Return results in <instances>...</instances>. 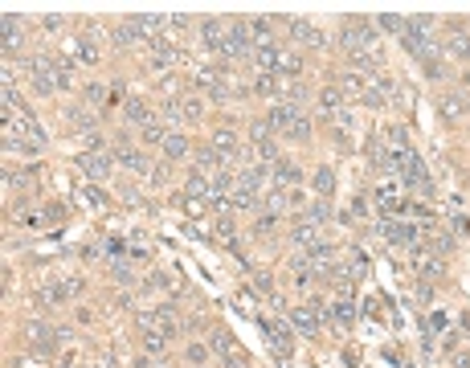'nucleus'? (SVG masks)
<instances>
[{
	"label": "nucleus",
	"instance_id": "2",
	"mask_svg": "<svg viewBox=\"0 0 470 368\" xmlns=\"http://www.w3.org/2000/svg\"><path fill=\"white\" fill-rule=\"evenodd\" d=\"M213 352L225 360V368H250V365H246V352L237 348V340H233L225 327H217V331H213Z\"/></svg>",
	"mask_w": 470,
	"mask_h": 368
},
{
	"label": "nucleus",
	"instance_id": "10",
	"mask_svg": "<svg viewBox=\"0 0 470 368\" xmlns=\"http://www.w3.org/2000/svg\"><path fill=\"white\" fill-rule=\"evenodd\" d=\"M115 160H119L123 168H131V172H139V176L147 172V160L139 156V147H135V143H127V139H119V147H115Z\"/></svg>",
	"mask_w": 470,
	"mask_h": 368
},
{
	"label": "nucleus",
	"instance_id": "23",
	"mask_svg": "<svg viewBox=\"0 0 470 368\" xmlns=\"http://www.w3.org/2000/svg\"><path fill=\"white\" fill-rule=\"evenodd\" d=\"M319 107H323L327 115H343V94H340V86H323V91H319Z\"/></svg>",
	"mask_w": 470,
	"mask_h": 368
},
{
	"label": "nucleus",
	"instance_id": "34",
	"mask_svg": "<svg viewBox=\"0 0 470 368\" xmlns=\"http://www.w3.org/2000/svg\"><path fill=\"white\" fill-rule=\"evenodd\" d=\"M164 151H168L172 160H180V156H188V139H184V136H176V131H172V136L164 139Z\"/></svg>",
	"mask_w": 470,
	"mask_h": 368
},
{
	"label": "nucleus",
	"instance_id": "38",
	"mask_svg": "<svg viewBox=\"0 0 470 368\" xmlns=\"http://www.w3.org/2000/svg\"><path fill=\"white\" fill-rule=\"evenodd\" d=\"M352 315H356V311H352V303H347V299H340V303H336V311H332V320H336V323H352Z\"/></svg>",
	"mask_w": 470,
	"mask_h": 368
},
{
	"label": "nucleus",
	"instance_id": "9",
	"mask_svg": "<svg viewBox=\"0 0 470 368\" xmlns=\"http://www.w3.org/2000/svg\"><path fill=\"white\" fill-rule=\"evenodd\" d=\"M66 57L70 62H82V66H94L98 62V46L90 37H74V42H66Z\"/></svg>",
	"mask_w": 470,
	"mask_h": 368
},
{
	"label": "nucleus",
	"instance_id": "26",
	"mask_svg": "<svg viewBox=\"0 0 470 368\" xmlns=\"http://www.w3.org/2000/svg\"><path fill=\"white\" fill-rule=\"evenodd\" d=\"M381 230H385V237L392 246H413V237H417L413 226H381Z\"/></svg>",
	"mask_w": 470,
	"mask_h": 368
},
{
	"label": "nucleus",
	"instance_id": "20",
	"mask_svg": "<svg viewBox=\"0 0 470 368\" xmlns=\"http://www.w3.org/2000/svg\"><path fill=\"white\" fill-rule=\"evenodd\" d=\"M213 151L217 156H242V139L233 131H217L213 136Z\"/></svg>",
	"mask_w": 470,
	"mask_h": 368
},
{
	"label": "nucleus",
	"instance_id": "24",
	"mask_svg": "<svg viewBox=\"0 0 470 368\" xmlns=\"http://www.w3.org/2000/svg\"><path fill=\"white\" fill-rule=\"evenodd\" d=\"M278 91H282V78L278 74H257L254 78V94H262V98H274Z\"/></svg>",
	"mask_w": 470,
	"mask_h": 368
},
{
	"label": "nucleus",
	"instance_id": "1",
	"mask_svg": "<svg viewBox=\"0 0 470 368\" xmlns=\"http://www.w3.org/2000/svg\"><path fill=\"white\" fill-rule=\"evenodd\" d=\"M221 53H225L229 62H246V57H254V37H250L246 21H233V25H229V33H225V42H221Z\"/></svg>",
	"mask_w": 470,
	"mask_h": 368
},
{
	"label": "nucleus",
	"instance_id": "14",
	"mask_svg": "<svg viewBox=\"0 0 470 368\" xmlns=\"http://www.w3.org/2000/svg\"><path fill=\"white\" fill-rule=\"evenodd\" d=\"M377 201H381L385 213H401V209H405V196H401V188H397L392 181H385L381 188H377Z\"/></svg>",
	"mask_w": 470,
	"mask_h": 368
},
{
	"label": "nucleus",
	"instance_id": "4",
	"mask_svg": "<svg viewBox=\"0 0 470 368\" xmlns=\"http://www.w3.org/2000/svg\"><path fill=\"white\" fill-rule=\"evenodd\" d=\"M299 119H302V111L295 102H270V111H266V127H270V131H282V136H287Z\"/></svg>",
	"mask_w": 470,
	"mask_h": 368
},
{
	"label": "nucleus",
	"instance_id": "42",
	"mask_svg": "<svg viewBox=\"0 0 470 368\" xmlns=\"http://www.w3.org/2000/svg\"><path fill=\"white\" fill-rule=\"evenodd\" d=\"M217 237L221 241H233V221L229 217H217Z\"/></svg>",
	"mask_w": 470,
	"mask_h": 368
},
{
	"label": "nucleus",
	"instance_id": "21",
	"mask_svg": "<svg viewBox=\"0 0 470 368\" xmlns=\"http://www.w3.org/2000/svg\"><path fill=\"white\" fill-rule=\"evenodd\" d=\"M21 49V17H4V53H17Z\"/></svg>",
	"mask_w": 470,
	"mask_h": 368
},
{
	"label": "nucleus",
	"instance_id": "6",
	"mask_svg": "<svg viewBox=\"0 0 470 368\" xmlns=\"http://www.w3.org/2000/svg\"><path fill=\"white\" fill-rule=\"evenodd\" d=\"M262 331H266V344L278 352V356H291V348H295V335H291V327L282 320H262Z\"/></svg>",
	"mask_w": 470,
	"mask_h": 368
},
{
	"label": "nucleus",
	"instance_id": "37",
	"mask_svg": "<svg viewBox=\"0 0 470 368\" xmlns=\"http://www.w3.org/2000/svg\"><path fill=\"white\" fill-rule=\"evenodd\" d=\"M180 115H184L188 123H197V119L205 115V102H201V98H188V102H180Z\"/></svg>",
	"mask_w": 470,
	"mask_h": 368
},
{
	"label": "nucleus",
	"instance_id": "41",
	"mask_svg": "<svg viewBox=\"0 0 470 368\" xmlns=\"http://www.w3.org/2000/svg\"><path fill=\"white\" fill-rule=\"evenodd\" d=\"M278 176H282V181H299L302 172H299V164H291V160H278Z\"/></svg>",
	"mask_w": 470,
	"mask_h": 368
},
{
	"label": "nucleus",
	"instance_id": "44",
	"mask_svg": "<svg viewBox=\"0 0 470 368\" xmlns=\"http://www.w3.org/2000/svg\"><path fill=\"white\" fill-rule=\"evenodd\" d=\"M188 360H192V365H205V360H209V348H205V344H192V348H188Z\"/></svg>",
	"mask_w": 470,
	"mask_h": 368
},
{
	"label": "nucleus",
	"instance_id": "49",
	"mask_svg": "<svg viewBox=\"0 0 470 368\" xmlns=\"http://www.w3.org/2000/svg\"><path fill=\"white\" fill-rule=\"evenodd\" d=\"M462 82H467V86H470V66H467V74H462Z\"/></svg>",
	"mask_w": 470,
	"mask_h": 368
},
{
	"label": "nucleus",
	"instance_id": "25",
	"mask_svg": "<svg viewBox=\"0 0 470 368\" xmlns=\"http://www.w3.org/2000/svg\"><path fill=\"white\" fill-rule=\"evenodd\" d=\"M413 266L426 278H442V258H433V254H422V250H417V254H413Z\"/></svg>",
	"mask_w": 470,
	"mask_h": 368
},
{
	"label": "nucleus",
	"instance_id": "3",
	"mask_svg": "<svg viewBox=\"0 0 470 368\" xmlns=\"http://www.w3.org/2000/svg\"><path fill=\"white\" fill-rule=\"evenodd\" d=\"M392 168H401V181L405 184H422V188H426V164H422V160H417V151H413V147H401V151H397V160H392Z\"/></svg>",
	"mask_w": 470,
	"mask_h": 368
},
{
	"label": "nucleus",
	"instance_id": "47",
	"mask_svg": "<svg viewBox=\"0 0 470 368\" xmlns=\"http://www.w3.org/2000/svg\"><path fill=\"white\" fill-rule=\"evenodd\" d=\"M21 368H42V356H21Z\"/></svg>",
	"mask_w": 470,
	"mask_h": 368
},
{
	"label": "nucleus",
	"instance_id": "16",
	"mask_svg": "<svg viewBox=\"0 0 470 368\" xmlns=\"http://www.w3.org/2000/svg\"><path fill=\"white\" fill-rule=\"evenodd\" d=\"M336 86H340V94H343V98H360V102H364V94L372 91V86L364 82V74H343V78L336 82Z\"/></svg>",
	"mask_w": 470,
	"mask_h": 368
},
{
	"label": "nucleus",
	"instance_id": "35",
	"mask_svg": "<svg viewBox=\"0 0 470 368\" xmlns=\"http://www.w3.org/2000/svg\"><path fill=\"white\" fill-rule=\"evenodd\" d=\"M368 160H372L377 168H392V160H388V151L381 147V139H372V143H368Z\"/></svg>",
	"mask_w": 470,
	"mask_h": 368
},
{
	"label": "nucleus",
	"instance_id": "18",
	"mask_svg": "<svg viewBox=\"0 0 470 368\" xmlns=\"http://www.w3.org/2000/svg\"><path fill=\"white\" fill-rule=\"evenodd\" d=\"M291 323L299 327L302 335H319V311H315V307H299V311H291Z\"/></svg>",
	"mask_w": 470,
	"mask_h": 368
},
{
	"label": "nucleus",
	"instance_id": "32",
	"mask_svg": "<svg viewBox=\"0 0 470 368\" xmlns=\"http://www.w3.org/2000/svg\"><path fill=\"white\" fill-rule=\"evenodd\" d=\"M74 196H78V205H86V209H102V205H107V196H102L98 188H78Z\"/></svg>",
	"mask_w": 470,
	"mask_h": 368
},
{
	"label": "nucleus",
	"instance_id": "43",
	"mask_svg": "<svg viewBox=\"0 0 470 368\" xmlns=\"http://www.w3.org/2000/svg\"><path fill=\"white\" fill-rule=\"evenodd\" d=\"M327 217H332V209H327L323 201H319V205H311V221H315V226H323Z\"/></svg>",
	"mask_w": 470,
	"mask_h": 368
},
{
	"label": "nucleus",
	"instance_id": "22",
	"mask_svg": "<svg viewBox=\"0 0 470 368\" xmlns=\"http://www.w3.org/2000/svg\"><path fill=\"white\" fill-rule=\"evenodd\" d=\"M229 201H233V209H237V213H250V209H257V201H262V196H257L254 188H242V184H237Z\"/></svg>",
	"mask_w": 470,
	"mask_h": 368
},
{
	"label": "nucleus",
	"instance_id": "33",
	"mask_svg": "<svg viewBox=\"0 0 470 368\" xmlns=\"http://www.w3.org/2000/svg\"><path fill=\"white\" fill-rule=\"evenodd\" d=\"M115 42H119V46H135V42H143V33H139L131 21H123V25L115 29Z\"/></svg>",
	"mask_w": 470,
	"mask_h": 368
},
{
	"label": "nucleus",
	"instance_id": "50",
	"mask_svg": "<svg viewBox=\"0 0 470 368\" xmlns=\"http://www.w3.org/2000/svg\"><path fill=\"white\" fill-rule=\"evenodd\" d=\"M62 368H74V365H62Z\"/></svg>",
	"mask_w": 470,
	"mask_h": 368
},
{
	"label": "nucleus",
	"instance_id": "17",
	"mask_svg": "<svg viewBox=\"0 0 470 368\" xmlns=\"http://www.w3.org/2000/svg\"><path fill=\"white\" fill-rule=\"evenodd\" d=\"M123 111H127L131 123H139V127H152V123H156V115H152V107H147L143 98H127V102H123Z\"/></svg>",
	"mask_w": 470,
	"mask_h": 368
},
{
	"label": "nucleus",
	"instance_id": "40",
	"mask_svg": "<svg viewBox=\"0 0 470 368\" xmlns=\"http://www.w3.org/2000/svg\"><path fill=\"white\" fill-rule=\"evenodd\" d=\"M168 139V131L160 127V123H152V127H143V143H164Z\"/></svg>",
	"mask_w": 470,
	"mask_h": 368
},
{
	"label": "nucleus",
	"instance_id": "5",
	"mask_svg": "<svg viewBox=\"0 0 470 368\" xmlns=\"http://www.w3.org/2000/svg\"><path fill=\"white\" fill-rule=\"evenodd\" d=\"M25 340H29V348H33L37 356H53V348L62 344L49 323H25Z\"/></svg>",
	"mask_w": 470,
	"mask_h": 368
},
{
	"label": "nucleus",
	"instance_id": "7",
	"mask_svg": "<svg viewBox=\"0 0 470 368\" xmlns=\"http://www.w3.org/2000/svg\"><path fill=\"white\" fill-rule=\"evenodd\" d=\"M139 327H143V331H164V335H176V311H172L168 303H164V307H156V311H143V315H139Z\"/></svg>",
	"mask_w": 470,
	"mask_h": 368
},
{
	"label": "nucleus",
	"instance_id": "46",
	"mask_svg": "<svg viewBox=\"0 0 470 368\" xmlns=\"http://www.w3.org/2000/svg\"><path fill=\"white\" fill-rule=\"evenodd\" d=\"M388 139H392V143H401V147H409V136H405V127H388Z\"/></svg>",
	"mask_w": 470,
	"mask_h": 368
},
{
	"label": "nucleus",
	"instance_id": "15",
	"mask_svg": "<svg viewBox=\"0 0 470 368\" xmlns=\"http://www.w3.org/2000/svg\"><path fill=\"white\" fill-rule=\"evenodd\" d=\"M291 237H295V246H299V250H307V254L323 246V241H319L323 233H319V226H315V221H307V226H295V233H291Z\"/></svg>",
	"mask_w": 470,
	"mask_h": 368
},
{
	"label": "nucleus",
	"instance_id": "11",
	"mask_svg": "<svg viewBox=\"0 0 470 368\" xmlns=\"http://www.w3.org/2000/svg\"><path fill=\"white\" fill-rule=\"evenodd\" d=\"M278 62H282V49L278 46H254V66L262 70V74H278Z\"/></svg>",
	"mask_w": 470,
	"mask_h": 368
},
{
	"label": "nucleus",
	"instance_id": "13",
	"mask_svg": "<svg viewBox=\"0 0 470 368\" xmlns=\"http://www.w3.org/2000/svg\"><path fill=\"white\" fill-rule=\"evenodd\" d=\"M291 25V37L299 42V46H327V37L315 29V25H307V21H287Z\"/></svg>",
	"mask_w": 470,
	"mask_h": 368
},
{
	"label": "nucleus",
	"instance_id": "39",
	"mask_svg": "<svg viewBox=\"0 0 470 368\" xmlns=\"http://www.w3.org/2000/svg\"><path fill=\"white\" fill-rule=\"evenodd\" d=\"M287 136L295 139V143H307V139H311V123H307V119H299V123H295V127H291Z\"/></svg>",
	"mask_w": 470,
	"mask_h": 368
},
{
	"label": "nucleus",
	"instance_id": "31",
	"mask_svg": "<svg viewBox=\"0 0 470 368\" xmlns=\"http://www.w3.org/2000/svg\"><path fill=\"white\" fill-rule=\"evenodd\" d=\"M442 115L454 123V119H462V115H467V102H462L458 94H450V98H442Z\"/></svg>",
	"mask_w": 470,
	"mask_h": 368
},
{
	"label": "nucleus",
	"instance_id": "8",
	"mask_svg": "<svg viewBox=\"0 0 470 368\" xmlns=\"http://www.w3.org/2000/svg\"><path fill=\"white\" fill-rule=\"evenodd\" d=\"M111 164H115L111 151H82V156H78V172H86L90 181H102V176L111 172Z\"/></svg>",
	"mask_w": 470,
	"mask_h": 368
},
{
	"label": "nucleus",
	"instance_id": "48",
	"mask_svg": "<svg viewBox=\"0 0 470 368\" xmlns=\"http://www.w3.org/2000/svg\"><path fill=\"white\" fill-rule=\"evenodd\" d=\"M135 368H152V365H147V356H139V360H135Z\"/></svg>",
	"mask_w": 470,
	"mask_h": 368
},
{
	"label": "nucleus",
	"instance_id": "27",
	"mask_svg": "<svg viewBox=\"0 0 470 368\" xmlns=\"http://www.w3.org/2000/svg\"><path fill=\"white\" fill-rule=\"evenodd\" d=\"M168 348V335L164 331H143V356H160Z\"/></svg>",
	"mask_w": 470,
	"mask_h": 368
},
{
	"label": "nucleus",
	"instance_id": "19",
	"mask_svg": "<svg viewBox=\"0 0 470 368\" xmlns=\"http://www.w3.org/2000/svg\"><path fill=\"white\" fill-rule=\"evenodd\" d=\"M246 29H250L254 46H266V37L274 33V17H250V21H246Z\"/></svg>",
	"mask_w": 470,
	"mask_h": 368
},
{
	"label": "nucleus",
	"instance_id": "28",
	"mask_svg": "<svg viewBox=\"0 0 470 368\" xmlns=\"http://www.w3.org/2000/svg\"><path fill=\"white\" fill-rule=\"evenodd\" d=\"M201 37H205V46H209V49H221V42H225L221 21H201Z\"/></svg>",
	"mask_w": 470,
	"mask_h": 368
},
{
	"label": "nucleus",
	"instance_id": "36",
	"mask_svg": "<svg viewBox=\"0 0 470 368\" xmlns=\"http://www.w3.org/2000/svg\"><path fill=\"white\" fill-rule=\"evenodd\" d=\"M450 53L470 62V33H454V37H450Z\"/></svg>",
	"mask_w": 470,
	"mask_h": 368
},
{
	"label": "nucleus",
	"instance_id": "29",
	"mask_svg": "<svg viewBox=\"0 0 470 368\" xmlns=\"http://www.w3.org/2000/svg\"><path fill=\"white\" fill-rule=\"evenodd\" d=\"M278 74H282V78H299V74H302V57H299V53H287V49H282Z\"/></svg>",
	"mask_w": 470,
	"mask_h": 368
},
{
	"label": "nucleus",
	"instance_id": "45",
	"mask_svg": "<svg viewBox=\"0 0 470 368\" xmlns=\"http://www.w3.org/2000/svg\"><path fill=\"white\" fill-rule=\"evenodd\" d=\"M381 25L392 29V33H405V21H401V17H381Z\"/></svg>",
	"mask_w": 470,
	"mask_h": 368
},
{
	"label": "nucleus",
	"instance_id": "30",
	"mask_svg": "<svg viewBox=\"0 0 470 368\" xmlns=\"http://www.w3.org/2000/svg\"><path fill=\"white\" fill-rule=\"evenodd\" d=\"M311 184H315V192H323V196H332V192H336V176H332V168H315Z\"/></svg>",
	"mask_w": 470,
	"mask_h": 368
},
{
	"label": "nucleus",
	"instance_id": "12",
	"mask_svg": "<svg viewBox=\"0 0 470 368\" xmlns=\"http://www.w3.org/2000/svg\"><path fill=\"white\" fill-rule=\"evenodd\" d=\"M184 196H188V201H209V196H213V181H209L205 172H188V181H184Z\"/></svg>",
	"mask_w": 470,
	"mask_h": 368
}]
</instances>
